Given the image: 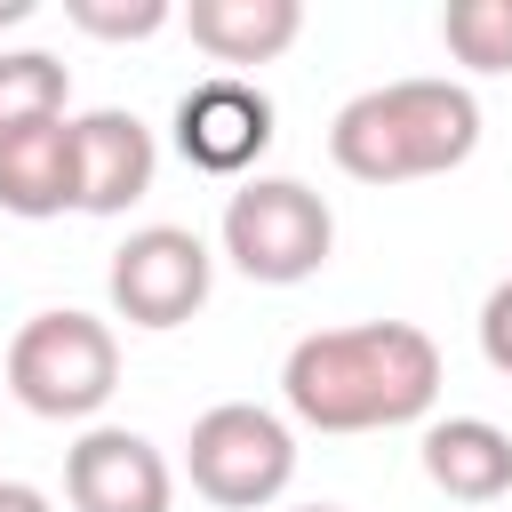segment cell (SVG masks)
I'll use <instances>...</instances> for the list:
<instances>
[{
    "mask_svg": "<svg viewBox=\"0 0 512 512\" xmlns=\"http://www.w3.org/2000/svg\"><path fill=\"white\" fill-rule=\"evenodd\" d=\"M280 400L312 432H392L440 400V344L416 320H352L288 344Z\"/></svg>",
    "mask_w": 512,
    "mask_h": 512,
    "instance_id": "cell-1",
    "label": "cell"
},
{
    "mask_svg": "<svg viewBox=\"0 0 512 512\" xmlns=\"http://www.w3.org/2000/svg\"><path fill=\"white\" fill-rule=\"evenodd\" d=\"M480 144V104L456 80H384L360 88L336 128H328V160L352 184H416V176H448L464 168Z\"/></svg>",
    "mask_w": 512,
    "mask_h": 512,
    "instance_id": "cell-2",
    "label": "cell"
},
{
    "mask_svg": "<svg viewBox=\"0 0 512 512\" xmlns=\"http://www.w3.org/2000/svg\"><path fill=\"white\" fill-rule=\"evenodd\" d=\"M8 392L48 416V424H80L120 392V336L96 312H32L8 344Z\"/></svg>",
    "mask_w": 512,
    "mask_h": 512,
    "instance_id": "cell-3",
    "label": "cell"
},
{
    "mask_svg": "<svg viewBox=\"0 0 512 512\" xmlns=\"http://www.w3.org/2000/svg\"><path fill=\"white\" fill-rule=\"evenodd\" d=\"M336 248V216L312 184L296 176H248L232 200H224V256L264 280V288H296L328 264Z\"/></svg>",
    "mask_w": 512,
    "mask_h": 512,
    "instance_id": "cell-4",
    "label": "cell"
},
{
    "mask_svg": "<svg viewBox=\"0 0 512 512\" xmlns=\"http://www.w3.org/2000/svg\"><path fill=\"white\" fill-rule=\"evenodd\" d=\"M184 472L208 504L224 512H264L288 480H296V432L256 408V400H216L208 416H192L184 440Z\"/></svg>",
    "mask_w": 512,
    "mask_h": 512,
    "instance_id": "cell-5",
    "label": "cell"
},
{
    "mask_svg": "<svg viewBox=\"0 0 512 512\" xmlns=\"http://www.w3.org/2000/svg\"><path fill=\"white\" fill-rule=\"evenodd\" d=\"M208 280H216V256H208V240L184 232V224H144V232H128V240L112 248V272H104L112 312H120L128 328H184V320L208 304Z\"/></svg>",
    "mask_w": 512,
    "mask_h": 512,
    "instance_id": "cell-6",
    "label": "cell"
},
{
    "mask_svg": "<svg viewBox=\"0 0 512 512\" xmlns=\"http://www.w3.org/2000/svg\"><path fill=\"white\" fill-rule=\"evenodd\" d=\"M176 152L200 176H248L272 152V96L248 88L240 72H216L176 96Z\"/></svg>",
    "mask_w": 512,
    "mask_h": 512,
    "instance_id": "cell-7",
    "label": "cell"
},
{
    "mask_svg": "<svg viewBox=\"0 0 512 512\" xmlns=\"http://www.w3.org/2000/svg\"><path fill=\"white\" fill-rule=\"evenodd\" d=\"M64 496H72V512H168L176 472L144 432L96 424L64 448Z\"/></svg>",
    "mask_w": 512,
    "mask_h": 512,
    "instance_id": "cell-8",
    "label": "cell"
},
{
    "mask_svg": "<svg viewBox=\"0 0 512 512\" xmlns=\"http://www.w3.org/2000/svg\"><path fill=\"white\" fill-rule=\"evenodd\" d=\"M152 168H160V144L136 112L96 104L72 120V208L80 216H128L152 192Z\"/></svg>",
    "mask_w": 512,
    "mask_h": 512,
    "instance_id": "cell-9",
    "label": "cell"
},
{
    "mask_svg": "<svg viewBox=\"0 0 512 512\" xmlns=\"http://www.w3.org/2000/svg\"><path fill=\"white\" fill-rule=\"evenodd\" d=\"M424 480L456 504H496L512 496V432L488 416H448L424 432Z\"/></svg>",
    "mask_w": 512,
    "mask_h": 512,
    "instance_id": "cell-10",
    "label": "cell"
},
{
    "mask_svg": "<svg viewBox=\"0 0 512 512\" xmlns=\"http://www.w3.org/2000/svg\"><path fill=\"white\" fill-rule=\"evenodd\" d=\"M184 32L216 64H272L304 32V0H192Z\"/></svg>",
    "mask_w": 512,
    "mask_h": 512,
    "instance_id": "cell-11",
    "label": "cell"
},
{
    "mask_svg": "<svg viewBox=\"0 0 512 512\" xmlns=\"http://www.w3.org/2000/svg\"><path fill=\"white\" fill-rule=\"evenodd\" d=\"M0 208L24 224L72 208V120H40V128L0 136Z\"/></svg>",
    "mask_w": 512,
    "mask_h": 512,
    "instance_id": "cell-12",
    "label": "cell"
},
{
    "mask_svg": "<svg viewBox=\"0 0 512 512\" xmlns=\"http://www.w3.org/2000/svg\"><path fill=\"white\" fill-rule=\"evenodd\" d=\"M64 104H72L64 56H48V48H8V56H0V136H8V128L64 120Z\"/></svg>",
    "mask_w": 512,
    "mask_h": 512,
    "instance_id": "cell-13",
    "label": "cell"
},
{
    "mask_svg": "<svg viewBox=\"0 0 512 512\" xmlns=\"http://www.w3.org/2000/svg\"><path fill=\"white\" fill-rule=\"evenodd\" d=\"M440 40L472 72H512V0H448Z\"/></svg>",
    "mask_w": 512,
    "mask_h": 512,
    "instance_id": "cell-14",
    "label": "cell"
},
{
    "mask_svg": "<svg viewBox=\"0 0 512 512\" xmlns=\"http://www.w3.org/2000/svg\"><path fill=\"white\" fill-rule=\"evenodd\" d=\"M64 16L88 32V40H152L176 24L168 0H64Z\"/></svg>",
    "mask_w": 512,
    "mask_h": 512,
    "instance_id": "cell-15",
    "label": "cell"
},
{
    "mask_svg": "<svg viewBox=\"0 0 512 512\" xmlns=\"http://www.w3.org/2000/svg\"><path fill=\"white\" fill-rule=\"evenodd\" d=\"M480 352H488L496 376H512V280H496L488 304H480Z\"/></svg>",
    "mask_w": 512,
    "mask_h": 512,
    "instance_id": "cell-16",
    "label": "cell"
},
{
    "mask_svg": "<svg viewBox=\"0 0 512 512\" xmlns=\"http://www.w3.org/2000/svg\"><path fill=\"white\" fill-rule=\"evenodd\" d=\"M0 512H48V496L24 488V480H0Z\"/></svg>",
    "mask_w": 512,
    "mask_h": 512,
    "instance_id": "cell-17",
    "label": "cell"
},
{
    "mask_svg": "<svg viewBox=\"0 0 512 512\" xmlns=\"http://www.w3.org/2000/svg\"><path fill=\"white\" fill-rule=\"evenodd\" d=\"M296 512H344V504H296Z\"/></svg>",
    "mask_w": 512,
    "mask_h": 512,
    "instance_id": "cell-18",
    "label": "cell"
}]
</instances>
